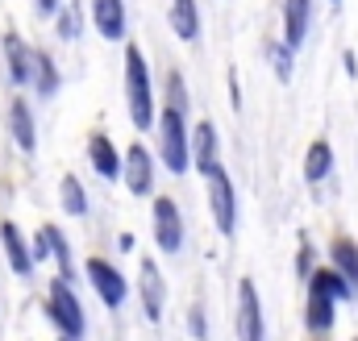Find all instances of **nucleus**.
Segmentation results:
<instances>
[{"label":"nucleus","mask_w":358,"mask_h":341,"mask_svg":"<svg viewBox=\"0 0 358 341\" xmlns=\"http://www.w3.org/2000/svg\"><path fill=\"white\" fill-rule=\"evenodd\" d=\"M121 67H125V113H129V125H134L138 133H146V129H155V121H159L155 71H150L142 46H134V42H125Z\"/></svg>","instance_id":"nucleus-1"},{"label":"nucleus","mask_w":358,"mask_h":341,"mask_svg":"<svg viewBox=\"0 0 358 341\" xmlns=\"http://www.w3.org/2000/svg\"><path fill=\"white\" fill-rule=\"evenodd\" d=\"M155 138H159V146H155L159 167L167 175H187L192 170V121H187V113L163 104L159 121H155Z\"/></svg>","instance_id":"nucleus-2"},{"label":"nucleus","mask_w":358,"mask_h":341,"mask_svg":"<svg viewBox=\"0 0 358 341\" xmlns=\"http://www.w3.org/2000/svg\"><path fill=\"white\" fill-rule=\"evenodd\" d=\"M46 321L55 325V333L67 341H80L88 333V312H84V304H80V296H76V287L67 283V279H50V287H46Z\"/></svg>","instance_id":"nucleus-3"},{"label":"nucleus","mask_w":358,"mask_h":341,"mask_svg":"<svg viewBox=\"0 0 358 341\" xmlns=\"http://www.w3.org/2000/svg\"><path fill=\"white\" fill-rule=\"evenodd\" d=\"M150 238H155L159 254L167 258L183 250L187 229H183V212H179V204L171 196H150Z\"/></svg>","instance_id":"nucleus-4"},{"label":"nucleus","mask_w":358,"mask_h":341,"mask_svg":"<svg viewBox=\"0 0 358 341\" xmlns=\"http://www.w3.org/2000/svg\"><path fill=\"white\" fill-rule=\"evenodd\" d=\"M84 279H88V287L96 291V300H100L108 312H117V308L129 300V279H125V270H121L117 262H108V258L92 254L88 262H84Z\"/></svg>","instance_id":"nucleus-5"},{"label":"nucleus","mask_w":358,"mask_h":341,"mask_svg":"<svg viewBox=\"0 0 358 341\" xmlns=\"http://www.w3.org/2000/svg\"><path fill=\"white\" fill-rule=\"evenodd\" d=\"M204 183H208V212H213L217 233H221V238H234V233H238V187H234L225 163L213 170Z\"/></svg>","instance_id":"nucleus-6"},{"label":"nucleus","mask_w":358,"mask_h":341,"mask_svg":"<svg viewBox=\"0 0 358 341\" xmlns=\"http://www.w3.org/2000/svg\"><path fill=\"white\" fill-rule=\"evenodd\" d=\"M234 333L238 341H267V317H263V296L255 279H238V308H234Z\"/></svg>","instance_id":"nucleus-7"},{"label":"nucleus","mask_w":358,"mask_h":341,"mask_svg":"<svg viewBox=\"0 0 358 341\" xmlns=\"http://www.w3.org/2000/svg\"><path fill=\"white\" fill-rule=\"evenodd\" d=\"M121 183L129 196H155V183H159V159L146 142H129L125 150V167H121Z\"/></svg>","instance_id":"nucleus-8"},{"label":"nucleus","mask_w":358,"mask_h":341,"mask_svg":"<svg viewBox=\"0 0 358 341\" xmlns=\"http://www.w3.org/2000/svg\"><path fill=\"white\" fill-rule=\"evenodd\" d=\"M84 8H88L96 38L121 42V46L129 42V8H125V0H84Z\"/></svg>","instance_id":"nucleus-9"},{"label":"nucleus","mask_w":358,"mask_h":341,"mask_svg":"<svg viewBox=\"0 0 358 341\" xmlns=\"http://www.w3.org/2000/svg\"><path fill=\"white\" fill-rule=\"evenodd\" d=\"M29 250H34V262H55L59 266V279H67V283H76V258H71V246H67V238L59 233V225H42L34 238H29Z\"/></svg>","instance_id":"nucleus-10"},{"label":"nucleus","mask_w":358,"mask_h":341,"mask_svg":"<svg viewBox=\"0 0 358 341\" xmlns=\"http://www.w3.org/2000/svg\"><path fill=\"white\" fill-rule=\"evenodd\" d=\"M313 17H317L313 0H283L279 4V38L292 50H300L308 42V34H313Z\"/></svg>","instance_id":"nucleus-11"},{"label":"nucleus","mask_w":358,"mask_h":341,"mask_svg":"<svg viewBox=\"0 0 358 341\" xmlns=\"http://www.w3.org/2000/svg\"><path fill=\"white\" fill-rule=\"evenodd\" d=\"M138 300H142L146 321H163V308H167V279H163V270H159L155 258H142V266H138Z\"/></svg>","instance_id":"nucleus-12"},{"label":"nucleus","mask_w":358,"mask_h":341,"mask_svg":"<svg viewBox=\"0 0 358 341\" xmlns=\"http://www.w3.org/2000/svg\"><path fill=\"white\" fill-rule=\"evenodd\" d=\"M217 167H221V133L213 121H196L192 125V170L208 179Z\"/></svg>","instance_id":"nucleus-13"},{"label":"nucleus","mask_w":358,"mask_h":341,"mask_svg":"<svg viewBox=\"0 0 358 341\" xmlns=\"http://www.w3.org/2000/svg\"><path fill=\"white\" fill-rule=\"evenodd\" d=\"M338 308H342V304H338L334 296L304 287V329H308L317 341H325L329 333H334V325H338Z\"/></svg>","instance_id":"nucleus-14"},{"label":"nucleus","mask_w":358,"mask_h":341,"mask_svg":"<svg viewBox=\"0 0 358 341\" xmlns=\"http://www.w3.org/2000/svg\"><path fill=\"white\" fill-rule=\"evenodd\" d=\"M0 250H4V258H8V270H13V275L29 279V275L38 270L34 250H29V238L21 233L17 221H0Z\"/></svg>","instance_id":"nucleus-15"},{"label":"nucleus","mask_w":358,"mask_h":341,"mask_svg":"<svg viewBox=\"0 0 358 341\" xmlns=\"http://www.w3.org/2000/svg\"><path fill=\"white\" fill-rule=\"evenodd\" d=\"M8 138L21 154H34L38 150V121H34V108L25 96H13L8 100Z\"/></svg>","instance_id":"nucleus-16"},{"label":"nucleus","mask_w":358,"mask_h":341,"mask_svg":"<svg viewBox=\"0 0 358 341\" xmlns=\"http://www.w3.org/2000/svg\"><path fill=\"white\" fill-rule=\"evenodd\" d=\"M88 163L92 170L100 175V179H108V183H117L121 179V167H125V150H117V142L108 138V133H92L88 138Z\"/></svg>","instance_id":"nucleus-17"},{"label":"nucleus","mask_w":358,"mask_h":341,"mask_svg":"<svg viewBox=\"0 0 358 341\" xmlns=\"http://www.w3.org/2000/svg\"><path fill=\"white\" fill-rule=\"evenodd\" d=\"M304 183L308 187H321V183H329L334 179V170H338V154H334V142L329 138H313L308 142V150H304Z\"/></svg>","instance_id":"nucleus-18"},{"label":"nucleus","mask_w":358,"mask_h":341,"mask_svg":"<svg viewBox=\"0 0 358 341\" xmlns=\"http://www.w3.org/2000/svg\"><path fill=\"white\" fill-rule=\"evenodd\" d=\"M0 50H4L8 84H13V87H29V75H34V46H25V38L8 29V34H4V42H0Z\"/></svg>","instance_id":"nucleus-19"},{"label":"nucleus","mask_w":358,"mask_h":341,"mask_svg":"<svg viewBox=\"0 0 358 341\" xmlns=\"http://www.w3.org/2000/svg\"><path fill=\"white\" fill-rule=\"evenodd\" d=\"M167 25L179 42L196 46L200 34H204V17H200V4L196 0H167Z\"/></svg>","instance_id":"nucleus-20"},{"label":"nucleus","mask_w":358,"mask_h":341,"mask_svg":"<svg viewBox=\"0 0 358 341\" xmlns=\"http://www.w3.org/2000/svg\"><path fill=\"white\" fill-rule=\"evenodd\" d=\"M29 87H34V96H42V100L59 96V87H63V71H59L55 55L42 50V46H34V75H29Z\"/></svg>","instance_id":"nucleus-21"},{"label":"nucleus","mask_w":358,"mask_h":341,"mask_svg":"<svg viewBox=\"0 0 358 341\" xmlns=\"http://www.w3.org/2000/svg\"><path fill=\"white\" fill-rule=\"evenodd\" d=\"M304 287H313V291H325V296H334L338 304H355V300H358V287L346 279V275H338L329 262H321V266L308 275V283H304Z\"/></svg>","instance_id":"nucleus-22"},{"label":"nucleus","mask_w":358,"mask_h":341,"mask_svg":"<svg viewBox=\"0 0 358 341\" xmlns=\"http://www.w3.org/2000/svg\"><path fill=\"white\" fill-rule=\"evenodd\" d=\"M325 262H329L338 275H346V279L358 287V242L350 238V233H338V238L329 242V254H325Z\"/></svg>","instance_id":"nucleus-23"},{"label":"nucleus","mask_w":358,"mask_h":341,"mask_svg":"<svg viewBox=\"0 0 358 341\" xmlns=\"http://www.w3.org/2000/svg\"><path fill=\"white\" fill-rule=\"evenodd\" d=\"M263 59H267V67L275 71V80H279V84H292V75H296V50H292L283 38L263 42Z\"/></svg>","instance_id":"nucleus-24"},{"label":"nucleus","mask_w":358,"mask_h":341,"mask_svg":"<svg viewBox=\"0 0 358 341\" xmlns=\"http://www.w3.org/2000/svg\"><path fill=\"white\" fill-rule=\"evenodd\" d=\"M59 204H63V212H67V217H76V221H80V217H88V187H84V179H80V175H63V179H59Z\"/></svg>","instance_id":"nucleus-25"},{"label":"nucleus","mask_w":358,"mask_h":341,"mask_svg":"<svg viewBox=\"0 0 358 341\" xmlns=\"http://www.w3.org/2000/svg\"><path fill=\"white\" fill-rule=\"evenodd\" d=\"M84 21H88V8H84L80 0H67V4L55 13V34H59L63 42H76V38L84 34Z\"/></svg>","instance_id":"nucleus-26"},{"label":"nucleus","mask_w":358,"mask_h":341,"mask_svg":"<svg viewBox=\"0 0 358 341\" xmlns=\"http://www.w3.org/2000/svg\"><path fill=\"white\" fill-rule=\"evenodd\" d=\"M317 266H321V262H317L313 242H308V238H300V250H296V279H304V283H308V275H313Z\"/></svg>","instance_id":"nucleus-27"},{"label":"nucleus","mask_w":358,"mask_h":341,"mask_svg":"<svg viewBox=\"0 0 358 341\" xmlns=\"http://www.w3.org/2000/svg\"><path fill=\"white\" fill-rule=\"evenodd\" d=\"M163 104H171V108H183V113H187V84H183L179 71H167V100H163Z\"/></svg>","instance_id":"nucleus-28"},{"label":"nucleus","mask_w":358,"mask_h":341,"mask_svg":"<svg viewBox=\"0 0 358 341\" xmlns=\"http://www.w3.org/2000/svg\"><path fill=\"white\" fill-rule=\"evenodd\" d=\"M187 333L196 341H208V312H204V304H192L187 308Z\"/></svg>","instance_id":"nucleus-29"},{"label":"nucleus","mask_w":358,"mask_h":341,"mask_svg":"<svg viewBox=\"0 0 358 341\" xmlns=\"http://www.w3.org/2000/svg\"><path fill=\"white\" fill-rule=\"evenodd\" d=\"M342 71H346L350 80L358 75V55H355V50H346V55H342Z\"/></svg>","instance_id":"nucleus-30"},{"label":"nucleus","mask_w":358,"mask_h":341,"mask_svg":"<svg viewBox=\"0 0 358 341\" xmlns=\"http://www.w3.org/2000/svg\"><path fill=\"white\" fill-rule=\"evenodd\" d=\"M34 4H38V13H42V17H55V13L63 8V0H34Z\"/></svg>","instance_id":"nucleus-31"},{"label":"nucleus","mask_w":358,"mask_h":341,"mask_svg":"<svg viewBox=\"0 0 358 341\" xmlns=\"http://www.w3.org/2000/svg\"><path fill=\"white\" fill-rule=\"evenodd\" d=\"M229 100H234V108H242V84H238L234 71H229Z\"/></svg>","instance_id":"nucleus-32"},{"label":"nucleus","mask_w":358,"mask_h":341,"mask_svg":"<svg viewBox=\"0 0 358 341\" xmlns=\"http://www.w3.org/2000/svg\"><path fill=\"white\" fill-rule=\"evenodd\" d=\"M134 246H138L134 233H121V238H117V250H121V254H134Z\"/></svg>","instance_id":"nucleus-33"},{"label":"nucleus","mask_w":358,"mask_h":341,"mask_svg":"<svg viewBox=\"0 0 358 341\" xmlns=\"http://www.w3.org/2000/svg\"><path fill=\"white\" fill-rule=\"evenodd\" d=\"M325 4H342V0H325Z\"/></svg>","instance_id":"nucleus-34"},{"label":"nucleus","mask_w":358,"mask_h":341,"mask_svg":"<svg viewBox=\"0 0 358 341\" xmlns=\"http://www.w3.org/2000/svg\"><path fill=\"white\" fill-rule=\"evenodd\" d=\"M59 341H67V338H59Z\"/></svg>","instance_id":"nucleus-35"},{"label":"nucleus","mask_w":358,"mask_h":341,"mask_svg":"<svg viewBox=\"0 0 358 341\" xmlns=\"http://www.w3.org/2000/svg\"><path fill=\"white\" fill-rule=\"evenodd\" d=\"M355 341H358V338H355Z\"/></svg>","instance_id":"nucleus-36"}]
</instances>
